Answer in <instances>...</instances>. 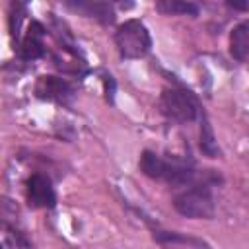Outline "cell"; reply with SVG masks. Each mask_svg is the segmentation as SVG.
Segmentation results:
<instances>
[{
  "label": "cell",
  "mask_w": 249,
  "mask_h": 249,
  "mask_svg": "<svg viewBox=\"0 0 249 249\" xmlns=\"http://www.w3.org/2000/svg\"><path fill=\"white\" fill-rule=\"evenodd\" d=\"M138 165L146 177L163 181L169 185H187L195 177V171L187 163H183L179 160H163L150 150L142 152Z\"/></svg>",
  "instance_id": "6da1fadb"
},
{
  "label": "cell",
  "mask_w": 249,
  "mask_h": 249,
  "mask_svg": "<svg viewBox=\"0 0 249 249\" xmlns=\"http://www.w3.org/2000/svg\"><path fill=\"white\" fill-rule=\"evenodd\" d=\"M115 45L123 58H142L152 49V37L140 19H126L115 31Z\"/></svg>",
  "instance_id": "7a4b0ae2"
},
{
  "label": "cell",
  "mask_w": 249,
  "mask_h": 249,
  "mask_svg": "<svg viewBox=\"0 0 249 249\" xmlns=\"http://www.w3.org/2000/svg\"><path fill=\"white\" fill-rule=\"evenodd\" d=\"M175 210L185 218H212L216 212L214 196L206 185H195L175 195L173 198Z\"/></svg>",
  "instance_id": "3957f363"
},
{
  "label": "cell",
  "mask_w": 249,
  "mask_h": 249,
  "mask_svg": "<svg viewBox=\"0 0 249 249\" xmlns=\"http://www.w3.org/2000/svg\"><path fill=\"white\" fill-rule=\"evenodd\" d=\"M160 109L169 121L191 123L198 115V101L191 91L171 88V89H163L160 97Z\"/></svg>",
  "instance_id": "277c9868"
},
{
  "label": "cell",
  "mask_w": 249,
  "mask_h": 249,
  "mask_svg": "<svg viewBox=\"0 0 249 249\" xmlns=\"http://www.w3.org/2000/svg\"><path fill=\"white\" fill-rule=\"evenodd\" d=\"M27 202L33 208H53L54 206L56 195H54L51 181L45 175L33 173L27 179Z\"/></svg>",
  "instance_id": "5b68a950"
},
{
  "label": "cell",
  "mask_w": 249,
  "mask_h": 249,
  "mask_svg": "<svg viewBox=\"0 0 249 249\" xmlns=\"http://www.w3.org/2000/svg\"><path fill=\"white\" fill-rule=\"evenodd\" d=\"M230 53L235 60H249V19L237 23L230 33Z\"/></svg>",
  "instance_id": "8992f818"
},
{
  "label": "cell",
  "mask_w": 249,
  "mask_h": 249,
  "mask_svg": "<svg viewBox=\"0 0 249 249\" xmlns=\"http://www.w3.org/2000/svg\"><path fill=\"white\" fill-rule=\"evenodd\" d=\"M37 93L39 97L45 99H54V101H64L66 97H70L72 89L68 86V82H64L62 78L56 76H43L37 84Z\"/></svg>",
  "instance_id": "52a82bcc"
},
{
  "label": "cell",
  "mask_w": 249,
  "mask_h": 249,
  "mask_svg": "<svg viewBox=\"0 0 249 249\" xmlns=\"http://www.w3.org/2000/svg\"><path fill=\"white\" fill-rule=\"evenodd\" d=\"M43 35H45V29L41 23L33 21L27 29V35L23 39V45H21V54L25 60H35L39 56H43L45 53V45H43Z\"/></svg>",
  "instance_id": "ba28073f"
},
{
  "label": "cell",
  "mask_w": 249,
  "mask_h": 249,
  "mask_svg": "<svg viewBox=\"0 0 249 249\" xmlns=\"http://www.w3.org/2000/svg\"><path fill=\"white\" fill-rule=\"evenodd\" d=\"M68 6L74 8V10H78V12H84L89 18H95V19L103 21V23H111L115 19V12H113V8L109 4H101V2L82 4V2H78V4H68Z\"/></svg>",
  "instance_id": "9c48e42d"
},
{
  "label": "cell",
  "mask_w": 249,
  "mask_h": 249,
  "mask_svg": "<svg viewBox=\"0 0 249 249\" xmlns=\"http://www.w3.org/2000/svg\"><path fill=\"white\" fill-rule=\"evenodd\" d=\"M156 10L165 16H196L198 14L196 4L183 2V0H160L156 2Z\"/></svg>",
  "instance_id": "30bf717a"
},
{
  "label": "cell",
  "mask_w": 249,
  "mask_h": 249,
  "mask_svg": "<svg viewBox=\"0 0 249 249\" xmlns=\"http://www.w3.org/2000/svg\"><path fill=\"white\" fill-rule=\"evenodd\" d=\"M200 150L210 158H216L220 154L214 130H212V126H210V123L206 119H202V124H200Z\"/></svg>",
  "instance_id": "8fae6325"
},
{
  "label": "cell",
  "mask_w": 249,
  "mask_h": 249,
  "mask_svg": "<svg viewBox=\"0 0 249 249\" xmlns=\"http://www.w3.org/2000/svg\"><path fill=\"white\" fill-rule=\"evenodd\" d=\"M231 8H237V10H245L247 8V4H239V2H228Z\"/></svg>",
  "instance_id": "7c38bea8"
}]
</instances>
